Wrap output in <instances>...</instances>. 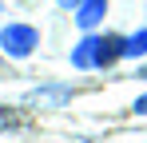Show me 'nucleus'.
Returning a JSON list of instances; mask_svg holds the SVG:
<instances>
[{
	"instance_id": "obj_7",
	"label": "nucleus",
	"mask_w": 147,
	"mask_h": 143,
	"mask_svg": "<svg viewBox=\"0 0 147 143\" xmlns=\"http://www.w3.org/2000/svg\"><path fill=\"white\" fill-rule=\"evenodd\" d=\"M60 4H64V8H72V4H76V8H80V0H60Z\"/></svg>"
},
{
	"instance_id": "obj_9",
	"label": "nucleus",
	"mask_w": 147,
	"mask_h": 143,
	"mask_svg": "<svg viewBox=\"0 0 147 143\" xmlns=\"http://www.w3.org/2000/svg\"><path fill=\"white\" fill-rule=\"evenodd\" d=\"M0 123H4V115H0Z\"/></svg>"
},
{
	"instance_id": "obj_1",
	"label": "nucleus",
	"mask_w": 147,
	"mask_h": 143,
	"mask_svg": "<svg viewBox=\"0 0 147 143\" xmlns=\"http://www.w3.org/2000/svg\"><path fill=\"white\" fill-rule=\"evenodd\" d=\"M115 56H119V40H96V36H88L72 52V64L76 68H107Z\"/></svg>"
},
{
	"instance_id": "obj_8",
	"label": "nucleus",
	"mask_w": 147,
	"mask_h": 143,
	"mask_svg": "<svg viewBox=\"0 0 147 143\" xmlns=\"http://www.w3.org/2000/svg\"><path fill=\"white\" fill-rule=\"evenodd\" d=\"M143 80H147V68H143Z\"/></svg>"
},
{
	"instance_id": "obj_2",
	"label": "nucleus",
	"mask_w": 147,
	"mask_h": 143,
	"mask_svg": "<svg viewBox=\"0 0 147 143\" xmlns=\"http://www.w3.org/2000/svg\"><path fill=\"white\" fill-rule=\"evenodd\" d=\"M36 44H40V36H36V28H28V24H8V28H0V48H4L8 56H16V60L32 56Z\"/></svg>"
},
{
	"instance_id": "obj_4",
	"label": "nucleus",
	"mask_w": 147,
	"mask_h": 143,
	"mask_svg": "<svg viewBox=\"0 0 147 143\" xmlns=\"http://www.w3.org/2000/svg\"><path fill=\"white\" fill-rule=\"evenodd\" d=\"M119 56H147V32H135L119 44Z\"/></svg>"
},
{
	"instance_id": "obj_5",
	"label": "nucleus",
	"mask_w": 147,
	"mask_h": 143,
	"mask_svg": "<svg viewBox=\"0 0 147 143\" xmlns=\"http://www.w3.org/2000/svg\"><path fill=\"white\" fill-rule=\"evenodd\" d=\"M68 88H52V92H32V103H64Z\"/></svg>"
},
{
	"instance_id": "obj_3",
	"label": "nucleus",
	"mask_w": 147,
	"mask_h": 143,
	"mask_svg": "<svg viewBox=\"0 0 147 143\" xmlns=\"http://www.w3.org/2000/svg\"><path fill=\"white\" fill-rule=\"evenodd\" d=\"M103 12H107V0H80L76 24H80V28H96V24L103 20Z\"/></svg>"
},
{
	"instance_id": "obj_6",
	"label": "nucleus",
	"mask_w": 147,
	"mask_h": 143,
	"mask_svg": "<svg viewBox=\"0 0 147 143\" xmlns=\"http://www.w3.org/2000/svg\"><path fill=\"white\" fill-rule=\"evenodd\" d=\"M135 111H139V115H147V95H139V99H135Z\"/></svg>"
}]
</instances>
